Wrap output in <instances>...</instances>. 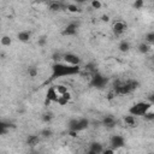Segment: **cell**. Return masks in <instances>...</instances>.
<instances>
[{"instance_id":"6da1fadb","label":"cell","mask_w":154,"mask_h":154,"mask_svg":"<svg viewBox=\"0 0 154 154\" xmlns=\"http://www.w3.org/2000/svg\"><path fill=\"white\" fill-rule=\"evenodd\" d=\"M81 72V66H72L65 63H55L52 66V79L65 76H73Z\"/></svg>"},{"instance_id":"7a4b0ae2","label":"cell","mask_w":154,"mask_h":154,"mask_svg":"<svg viewBox=\"0 0 154 154\" xmlns=\"http://www.w3.org/2000/svg\"><path fill=\"white\" fill-rule=\"evenodd\" d=\"M153 107V102H148V101H140L135 105H132L129 108V113L130 116L137 117V116H143L147 111H149Z\"/></svg>"},{"instance_id":"3957f363","label":"cell","mask_w":154,"mask_h":154,"mask_svg":"<svg viewBox=\"0 0 154 154\" xmlns=\"http://www.w3.org/2000/svg\"><path fill=\"white\" fill-rule=\"evenodd\" d=\"M63 63H65L67 65H72V66H79L81 58L73 53H65V54H63Z\"/></svg>"},{"instance_id":"277c9868","label":"cell","mask_w":154,"mask_h":154,"mask_svg":"<svg viewBox=\"0 0 154 154\" xmlns=\"http://www.w3.org/2000/svg\"><path fill=\"white\" fill-rule=\"evenodd\" d=\"M107 82V78L103 77L102 75L100 73H94L93 77H91V84L94 87H97V88H102Z\"/></svg>"},{"instance_id":"5b68a950","label":"cell","mask_w":154,"mask_h":154,"mask_svg":"<svg viewBox=\"0 0 154 154\" xmlns=\"http://www.w3.org/2000/svg\"><path fill=\"white\" fill-rule=\"evenodd\" d=\"M124 144H125V140L120 135H114L111 138V148L112 149H119V148L124 147Z\"/></svg>"},{"instance_id":"8992f818","label":"cell","mask_w":154,"mask_h":154,"mask_svg":"<svg viewBox=\"0 0 154 154\" xmlns=\"http://www.w3.org/2000/svg\"><path fill=\"white\" fill-rule=\"evenodd\" d=\"M125 30H126V24H125L123 20H117V22H114V24H113V32H114L117 36L123 35V34L125 32Z\"/></svg>"},{"instance_id":"52a82bcc","label":"cell","mask_w":154,"mask_h":154,"mask_svg":"<svg viewBox=\"0 0 154 154\" xmlns=\"http://www.w3.org/2000/svg\"><path fill=\"white\" fill-rule=\"evenodd\" d=\"M58 97H59V94L57 93L55 88H54V87L48 88V90H47V93H46V100H47L48 102H57Z\"/></svg>"},{"instance_id":"ba28073f","label":"cell","mask_w":154,"mask_h":154,"mask_svg":"<svg viewBox=\"0 0 154 154\" xmlns=\"http://www.w3.org/2000/svg\"><path fill=\"white\" fill-rule=\"evenodd\" d=\"M77 29H78V25L76 23H70L66 25V28L63 30V34L66 35V36H72V35H76L77 34Z\"/></svg>"},{"instance_id":"9c48e42d","label":"cell","mask_w":154,"mask_h":154,"mask_svg":"<svg viewBox=\"0 0 154 154\" xmlns=\"http://www.w3.org/2000/svg\"><path fill=\"white\" fill-rule=\"evenodd\" d=\"M102 150H103L102 144L99 143V142H94V143L90 144V147H89L87 154H101Z\"/></svg>"},{"instance_id":"30bf717a","label":"cell","mask_w":154,"mask_h":154,"mask_svg":"<svg viewBox=\"0 0 154 154\" xmlns=\"http://www.w3.org/2000/svg\"><path fill=\"white\" fill-rule=\"evenodd\" d=\"M88 126H89V120H88V119H85V118H81V119H77V125H76V129H75V131H76V132L83 131V130H85Z\"/></svg>"},{"instance_id":"8fae6325","label":"cell","mask_w":154,"mask_h":154,"mask_svg":"<svg viewBox=\"0 0 154 154\" xmlns=\"http://www.w3.org/2000/svg\"><path fill=\"white\" fill-rule=\"evenodd\" d=\"M102 124H103L106 128H114L116 124H117V120H116L113 117L107 116V117H105V118L102 119Z\"/></svg>"},{"instance_id":"7c38bea8","label":"cell","mask_w":154,"mask_h":154,"mask_svg":"<svg viewBox=\"0 0 154 154\" xmlns=\"http://www.w3.org/2000/svg\"><path fill=\"white\" fill-rule=\"evenodd\" d=\"M152 47H153V45H149L147 42H141L138 45V52L142 53V54H147L148 52L152 51Z\"/></svg>"},{"instance_id":"4fadbf2b","label":"cell","mask_w":154,"mask_h":154,"mask_svg":"<svg viewBox=\"0 0 154 154\" xmlns=\"http://www.w3.org/2000/svg\"><path fill=\"white\" fill-rule=\"evenodd\" d=\"M63 8H66V5H64L61 2H58V1L49 2V10L51 11H59V10H63Z\"/></svg>"},{"instance_id":"5bb4252c","label":"cell","mask_w":154,"mask_h":154,"mask_svg":"<svg viewBox=\"0 0 154 154\" xmlns=\"http://www.w3.org/2000/svg\"><path fill=\"white\" fill-rule=\"evenodd\" d=\"M38 142H40V136H37V135H29L26 138V143L31 147L38 144Z\"/></svg>"},{"instance_id":"9a60e30c","label":"cell","mask_w":154,"mask_h":154,"mask_svg":"<svg viewBox=\"0 0 154 154\" xmlns=\"http://www.w3.org/2000/svg\"><path fill=\"white\" fill-rule=\"evenodd\" d=\"M18 40L19 41H22V42H28L29 40H30V32L29 31H26V30H23V31H20V32H18Z\"/></svg>"},{"instance_id":"2e32d148","label":"cell","mask_w":154,"mask_h":154,"mask_svg":"<svg viewBox=\"0 0 154 154\" xmlns=\"http://www.w3.org/2000/svg\"><path fill=\"white\" fill-rule=\"evenodd\" d=\"M124 123L128 125V126H136V117L134 116H125L124 117Z\"/></svg>"},{"instance_id":"e0dca14e","label":"cell","mask_w":154,"mask_h":154,"mask_svg":"<svg viewBox=\"0 0 154 154\" xmlns=\"http://www.w3.org/2000/svg\"><path fill=\"white\" fill-rule=\"evenodd\" d=\"M54 88H55V90H57V93H58L59 95H63V94H65L66 91H69L67 87L64 85V84H57V85H54Z\"/></svg>"},{"instance_id":"ac0fdd59","label":"cell","mask_w":154,"mask_h":154,"mask_svg":"<svg viewBox=\"0 0 154 154\" xmlns=\"http://www.w3.org/2000/svg\"><path fill=\"white\" fill-rule=\"evenodd\" d=\"M118 48H119V51L120 52H128L129 49H130V43L128 42V41H122L120 43H119V46H118Z\"/></svg>"},{"instance_id":"d6986e66","label":"cell","mask_w":154,"mask_h":154,"mask_svg":"<svg viewBox=\"0 0 154 154\" xmlns=\"http://www.w3.org/2000/svg\"><path fill=\"white\" fill-rule=\"evenodd\" d=\"M0 42H1V45H2V46L7 47V46H10V45L12 43V40H11V37H10V36L5 35V36H2V37L0 38Z\"/></svg>"},{"instance_id":"ffe728a7","label":"cell","mask_w":154,"mask_h":154,"mask_svg":"<svg viewBox=\"0 0 154 154\" xmlns=\"http://www.w3.org/2000/svg\"><path fill=\"white\" fill-rule=\"evenodd\" d=\"M66 10H67L69 12H72V13H76V12H79V11H81V10L78 8V6L75 5V4H67V5H66Z\"/></svg>"},{"instance_id":"44dd1931","label":"cell","mask_w":154,"mask_h":154,"mask_svg":"<svg viewBox=\"0 0 154 154\" xmlns=\"http://www.w3.org/2000/svg\"><path fill=\"white\" fill-rule=\"evenodd\" d=\"M144 42H147V43H149V45H153V42H154V32H153V31H150V32H148V34L146 35Z\"/></svg>"},{"instance_id":"7402d4cb","label":"cell","mask_w":154,"mask_h":154,"mask_svg":"<svg viewBox=\"0 0 154 154\" xmlns=\"http://www.w3.org/2000/svg\"><path fill=\"white\" fill-rule=\"evenodd\" d=\"M10 125L7 124V123H4V122H0V135H2V134H5L6 131H7V128H8Z\"/></svg>"},{"instance_id":"603a6c76","label":"cell","mask_w":154,"mask_h":154,"mask_svg":"<svg viewBox=\"0 0 154 154\" xmlns=\"http://www.w3.org/2000/svg\"><path fill=\"white\" fill-rule=\"evenodd\" d=\"M28 73H29L30 77H36V75H37V69L34 67V66H30V67L28 69Z\"/></svg>"},{"instance_id":"cb8c5ba5","label":"cell","mask_w":154,"mask_h":154,"mask_svg":"<svg viewBox=\"0 0 154 154\" xmlns=\"http://www.w3.org/2000/svg\"><path fill=\"white\" fill-rule=\"evenodd\" d=\"M91 7L94 8V10H99V8H101V6H102V4L99 1V0H94V1H91Z\"/></svg>"},{"instance_id":"d4e9b609","label":"cell","mask_w":154,"mask_h":154,"mask_svg":"<svg viewBox=\"0 0 154 154\" xmlns=\"http://www.w3.org/2000/svg\"><path fill=\"white\" fill-rule=\"evenodd\" d=\"M67 102H69V101H66L64 97H61V96L59 95V97H58V100H57V103H58V105H60V106H65V105H67Z\"/></svg>"},{"instance_id":"484cf974","label":"cell","mask_w":154,"mask_h":154,"mask_svg":"<svg viewBox=\"0 0 154 154\" xmlns=\"http://www.w3.org/2000/svg\"><path fill=\"white\" fill-rule=\"evenodd\" d=\"M41 135H42L43 137H49V136L52 135V130H51V129H45V130L41 131Z\"/></svg>"},{"instance_id":"4316f807","label":"cell","mask_w":154,"mask_h":154,"mask_svg":"<svg viewBox=\"0 0 154 154\" xmlns=\"http://www.w3.org/2000/svg\"><path fill=\"white\" fill-rule=\"evenodd\" d=\"M142 6H144V1H142V0H137V1H135V4H134V7H135V8H141Z\"/></svg>"},{"instance_id":"83f0119b","label":"cell","mask_w":154,"mask_h":154,"mask_svg":"<svg viewBox=\"0 0 154 154\" xmlns=\"http://www.w3.org/2000/svg\"><path fill=\"white\" fill-rule=\"evenodd\" d=\"M60 96H61V97H64V99H65L66 101H70V100H71V97H72V96H71V93H70V91H66L65 94H63V95H60Z\"/></svg>"},{"instance_id":"f1b7e54d","label":"cell","mask_w":154,"mask_h":154,"mask_svg":"<svg viewBox=\"0 0 154 154\" xmlns=\"http://www.w3.org/2000/svg\"><path fill=\"white\" fill-rule=\"evenodd\" d=\"M42 119H43V122H49L52 119V114L51 113H46V114H43Z\"/></svg>"},{"instance_id":"f546056e","label":"cell","mask_w":154,"mask_h":154,"mask_svg":"<svg viewBox=\"0 0 154 154\" xmlns=\"http://www.w3.org/2000/svg\"><path fill=\"white\" fill-rule=\"evenodd\" d=\"M101 154H114V149H112V148H106V149L102 150Z\"/></svg>"},{"instance_id":"4dcf8cb0","label":"cell","mask_w":154,"mask_h":154,"mask_svg":"<svg viewBox=\"0 0 154 154\" xmlns=\"http://www.w3.org/2000/svg\"><path fill=\"white\" fill-rule=\"evenodd\" d=\"M101 18H102V20H103V22H108V20H109V17H108L107 14H103Z\"/></svg>"},{"instance_id":"1f68e13d","label":"cell","mask_w":154,"mask_h":154,"mask_svg":"<svg viewBox=\"0 0 154 154\" xmlns=\"http://www.w3.org/2000/svg\"><path fill=\"white\" fill-rule=\"evenodd\" d=\"M149 154H153V153H149Z\"/></svg>"}]
</instances>
